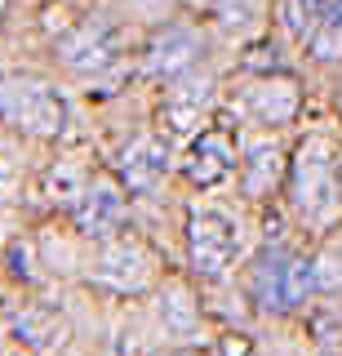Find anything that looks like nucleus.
Segmentation results:
<instances>
[{
  "label": "nucleus",
  "instance_id": "obj_15",
  "mask_svg": "<svg viewBox=\"0 0 342 356\" xmlns=\"http://www.w3.org/2000/svg\"><path fill=\"white\" fill-rule=\"evenodd\" d=\"M14 334L18 339H27V343H45L49 334H53V325H49V316L45 312H14Z\"/></svg>",
  "mask_w": 342,
  "mask_h": 356
},
{
  "label": "nucleus",
  "instance_id": "obj_9",
  "mask_svg": "<svg viewBox=\"0 0 342 356\" xmlns=\"http://www.w3.org/2000/svg\"><path fill=\"white\" fill-rule=\"evenodd\" d=\"M62 63L71 67V72H103L107 63H112V44H107L103 31H94V27H85V31H76V36L62 40Z\"/></svg>",
  "mask_w": 342,
  "mask_h": 356
},
{
  "label": "nucleus",
  "instance_id": "obj_5",
  "mask_svg": "<svg viewBox=\"0 0 342 356\" xmlns=\"http://www.w3.org/2000/svg\"><path fill=\"white\" fill-rule=\"evenodd\" d=\"M236 165V143H231L227 125L200 129V138L191 143V156H187V178L196 187H218Z\"/></svg>",
  "mask_w": 342,
  "mask_h": 356
},
{
  "label": "nucleus",
  "instance_id": "obj_17",
  "mask_svg": "<svg viewBox=\"0 0 342 356\" xmlns=\"http://www.w3.org/2000/svg\"><path fill=\"white\" fill-rule=\"evenodd\" d=\"M223 352H227V356H245V339H240V343H236V339H231V343H227V348H223Z\"/></svg>",
  "mask_w": 342,
  "mask_h": 356
},
{
  "label": "nucleus",
  "instance_id": "obj_1",
  "mask_svg": "<svg viewBox=\"0 0 342 356\" xmlns=\"http://www.w3.org/2000/svg\"><path fill=\"white\" fill-rule=\"evenodd\" d=\"M0 116L14 129L36 134V138H53V134L67 129V103H62V94L45 81H31V76H9L0 85Z\"/></svg>",
  "mask_w": 342,
  "mask_h": 356
},
{
  "label": "nucleus",
  "instance_id": "obj_4",
  "mask_svg": "<svg viewBox=\"0 0 342 356\" xmlns=\"http://www.w3.org/2000/svg\"><path fill=\"white\" fill-rule=\"evenodd\" d=\"M187 241H191L196 272H205V276H218L231 263V250H236V232H231V222L223 214H191Z\"/></svg>",
  "mask_w": 342,
  "mask_h": 356
},
{
  "label": "nucleus",
  "instance_id": "obj_12",
  "mask_svg": "<svg viewBox=\"0 0 342 356\" xmlns=\"http://www.w3.org/2000/svg\"><path fill=\"white\" fill-rule=\"evenodd\" d=\"M253 111H258V120H267V125H280V120H289L293 111H298L293 85H284V81L262 85L258 94H253Z\"/></svg>",
  "mask_w": 342,
  "mask_h": 356
},
{
  "label": "nucleus",
  "instance_id": "obj_6",
  "mask_svg": "<svg viewBox=\"0 0 342 356\" xmlns=\"http://www.w3.org/2000/svg\"><path fill=\"white\" fill-rule=\"evenodd\" d=\"M196 58H200V40H196V31L169 27L164 36L151 40V49H147V72H151V76H164V81H178V76H187V72L196 67Z\"/></svg>",
  "mask_w": 342,
  "mask_h": 356
},
{
  "label": "nucleus",
  "instance_id": "obj_14",
  "mask_svg": "<svg viewBox=\"0 0 342 356\" xmlns=\"http://www.w3.org/2000/svg\"><path fill=\"white\" fill-rule=\"evenodd\" d=\"M325 5L329 0H280V18H284V27H289L298 40H307L316 31L320 14H325Z\"/></svg>",
  "mask_w": 342,
  "mask_h": 356
},
{
  "label": "nucleus",
  "instance_id": "obj_16",
  "mask_svg": "<svg viewBox=\"0 0 342 356\" xmlns=\"http://www.w3.org/2000/svg\"><path fill=\"white\" fill-rule=\"evenodd\" d=\"M245 67H262V72H267V67H280V49H275V44H253L245 54Z\"/></svg>",
  "mask_w": 342,
  "mask_h": 356
},
{
  "label": "nucleus",
  "instance_id": "obj_7",
  "mask_svg": "<svg viewBox=\"0 0 342 356\" xmlns=\"http://www.w3.org/2000/svg\"><path fill=\"white\" fill-rule=\"evenodd\" d=\"M169 170V156H164L160 138H134L125 152H120V178H125L129 192H156V183Z\"/></svg>",
  "mask_w": 342,
  "mask_h": 356
},
{
  "label": "nucleus",
  "instance_id": "obj_2",
  "mask_svg": "<svg viewBox=\"0 0 342 356\" xmlns=\"http://www.w3.org/2000/svg\"><path fill=\"white\" fill-rule=\"evenodd\" d=\"M316 289V263L298 259L289 250H262L253 263V298L262 312H293Z\"/></svg>",
  "mask_w": 342,
  "mask_h": 356
},
{
  "label": "nucleus",
  "instance_id": "obj_3",
  "mask_svg": "<svg viewBox=\"0 0 342 356\" xmlns=\"http://www.w3.org/2000/svg\"><path fill=\"white\" fill-rule=\"evenodd\" d=\"M293 200L302 214H329L338 200V161L325 152V143H316V147H302L298 156V170H293Z\"/></svg>",
  "mask_w": 342,
  "mask_h": 356
},
{
  "label": "nucleus",
  "instance_id": "obj_10",
  "mask_svg": "<svg viewBox=\"0 0 342 356\" xmlns=\"http://www.w3.org/2000/svg\"><path fill=\"white\" fill-rule=\"evenodd\" d=\"M209 94H214V89L209 85H173V94L164 98V120H169L173 129H191L196 120H200V111L209 107Z\"/></svg>",
  "mask_w": 342,
  "mask_h": 356
},
{
  "label": "nucleus",
  "instance_id": "obj_11",
  "mask_svg": "<svg viewBox=\"0 0 342 356\" xmlns=\"http://www.w3.org/2000/svg\"><path fill=\"white\" fill-rule=\"evenodd\" d=\"M307 44H311V54L320 63L342 58V0H329V5H325V14H320L316 31L307 36Z\"/></svg>",
  "mask_w": 342,
  "mask_h": 356
},
{
  "label": "nucleus",
  "instance_id": "obj_13",
  "mask_svg": "<svg viewBox=\"0 0 342 356\" xmlns=\"http://www.w3.org/2000/svg\"><path fill=\"white\" fill-rule=\"evenodd\" d=\"M275 178H280V152H275V147H253L249 161H245V187H249V196L271 192Z\"/></svg>",
  "mask_w": 342,
  "mask_h": 356
},
{
  "label": "nucleus",
  "instance_id": "obj_8",
  "mask_svg": "<svg viewBox=\"0 0 342 356\" xmlns=\"http://www.w3.org/2000/svg\"><path fill=\"white\" fill-rule=\"evenodd\" d=\"M120 214H125V200H120L116 187L107 183H94L85 187V196L71 205V218L85 236H107L112 227H120Z\"/></svg>",
  "mask_w": 342,
  "mask_h": 356
}]
</instances>
